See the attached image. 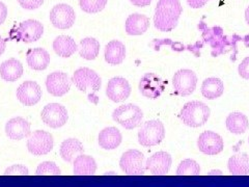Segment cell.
I'll use <instances>...</instances> for the list:
<instances>
[{
    "instance_id": "6da1fadb",
    "label": "cell",
    "mask_w": 249,
    "mask_h": 187,
    "mask_svg": "<svg viewBox=\"0 0 249 187\" xmlns=\"http://www.w3.org/2000/svg\"><path fill=\"white\" fill-rule=\"evenodd\" d=\"M183 13L180 0H159L155 9L154 25L163 33L174 30Z\"/></svg>"
},
{
    "instance_id": "7a4b0ae2",
    "label": "cell",
    "mask_w": 249,
    "mask_h": 187,
    "mask_svg": "<svg viewBox=\"0 0 249 187\" xmlns=\"http://www.w3.org/2000/svg\"><path fill=\"white\" fill-rule=\"evenodd\" d=\"M211 111L207 104L200 101H191L186 103L180 112L181 121L188 127L198 128L208 122Z\"/></svg>"
},
{
    "instance_id": "3957f363",
    "label": "cell",
    "mask_w": 249,
    "mask_h": 187,
    "mask_svg": "<svg viewBox=\"0 0 249 187\" xmlns=\"http://www.w3.org/2000/svg\"><path fill=\"white\" fill-rule=\"evenodd\" d=\"M112 119L124 129L132 130L142 125L143 112L139 106L129 103L114 109Z\"/></svg>"
},
{
    "instance_id": "277c9868",
    "label": "cell",
    "mask_w": 249,
    "mask_h": 187,
    "mask_svg": "<svg viewBox=\"0 0 249 187\" xmlns=\"http://www.w3.org/2000/svg\"><path fill=\"white\" fill-rule=\"evenodd\" d=\"M165 137V128L160 121H146L138 131V143L143 147H153L162 143Z\"/></svg>"
},
{
    "instance_id": "5b68a950",
    "label": "cell",
    "mask_w": 249,
    "mask_h": 187,
    "mask_svg": "<svg viewBox=\"0 0 249 187\" xmlns=\"http://www.w3.org/2000/svg\"><path fill=\"white\" fill-rule=\"evenodd\" d=\"M72 81L76 85V88L83 93H87L90 90V100L95 98V93L100 90L101 84H102V80H101L97 72L89 68H80L76 70L72 77Z\"/></svg>"
},
{
    "instance_id": "8992f818",
    "label": "cell",
    "mask_w": 249,
    "mask_h": 187,
    "mask_svg": "<svg viewBox=\"0 0 249 187\" xmlns=\"http://www.w3.org/2000/svg\"><path fill=\"white\" fill-rule=\"evenodd\" d=\"M44 34V26L40 21L29 19L20 23V25L11 33L12 40L24 43H34L40 40Z\"/></svg>"
},
{
    "instance_id": "52a82bcc",
    "label": "cell",
    "mask_w": 249,
    "mask_h": 187,
    "mask_svg": "<svg viewBox=\"0 0 249 187\" xmlns=\"http://www.w3.org/2000/svg\"><path fill=\"white\" fill-rule=\"evenodd\" d=\"M120 168L129 176H142L145 171L144 155L138 150H128L120 160Z\"/></svg>"
},
{
    "instance_id": "ba28073f",
    "label": "cell",
    "mask_w": 249,
    "mask_h": 187,
    "mask_svg": "<svg viewBox=\"0 0 249 187\" xmlns=\"http://www.w3.org/2000/svg\"><path fill=\"white\" fill-rule=\"evenodd\" d=\"M53 136L49 132L37 130L31 134L27 140L28 152L36 156L46 155L53 149Z\"/></svg>"
},
{
    "instance_id": "9c48e42d",
    "label": "cell",
    "mask_w": 249,
    "mask_h": 187,
    "mask_svg": "<svg viewBox=\"0 0 249 187\" xmlns=\"http://www.w3.org/2000/svg\"><path fill=\"white\" fill-rule=\"evenodd\" d=\"M173 84L178 95L183 97L190 96L196 89L197 76L191 70L183 69L175 73Z\"/></svg>"
},
{
    "instance_id": "30bf717a",
    "label": "cell",
    "mask_w": 249,
    "mask_h": 187,
    "mask_svg": "<svg viewBox=\"0 0 249 187\" xmlns=\"http://www.w3.org/2000/svg\"><path fill=\"white\" fill-rule=\"evenodd\" d=\"M41 116L45 125L54 129L64 126L69 119L67 108L59 103H50L46 105Z\"/></svg>"
},
{
    "instance_id": "8fae6325",
    "label": "cell",
    "mask_w": 249,
    "mask_h": 187,
    "mask_svg": "<svg viewBox=\"0 0 249 187\" xmlns=\"http://www.w3.org/2000/svg\"><path fill=\"white\" fill-rule=\"evenodd\" d=\"M76 20V14L72 6L65 3L57 4L50 12L52 25L58 29L71 28Z\"/></svg>"
},
{
    "instance_id": "7c38bea8",
    "label": "cell",
    "mask_w": 249,
    "mask_h": 187,
    "mask_svg": "<svg viewBox=\"0 0 249 187\" xmlns=\"http://www.w3.org/2000/svg\"><path fill=\"white\" fill-rule=\"evenodd\" d=\"M139 91L147 99H158L165 90V82L155 73L144 74L139 81Z\"/></svg>"
},
{
    "instance_id": "4fadbf2b",
    "label": "cell",
    "mask_w": 249,
    "mask_h": 187,
    "mask_svg": "<svg viewBox=\"0 0 249 187\" xmlns=\"http://www.w3.org/2000/svg\"><path fill=\"white\" fill-rule=\"evenodd\" d=\"M197 148L201 153L209 156L218 155L223 151L224 143L222 137L213 131H205L197 139Z\"/></svg>"
},
{
    "instance_id": "5bb4252c",
    "label": "cell",
    "mask_w": 249,
    "mask_h": 187,
    "mask_svg": "<svg viewBox=\"0 0 249 187\" xmlns=\"http://www.w3.org/2000/svg\"><path fill=\"white\" fill-rule=\"evenodd\" d=\"M71 81L67 73L56 71L47 76L46 88L52 96L61 97L71 89Z\"/></svg>"
},
{
    "instance_id": "9a60e30c",
    "label": "cell",
    "mask_w": 249,
    "mask_h": 187,
    "mask_svg": "<svg viewBox=\"0 0 249 187\" xmlns=\"http://www.w3.org/2000/svg\"><path fill=\"white\" fill-rule=\"evenodd\" d=\"M131 94V85L127 79L123 77H114L108 81L106 88V96L112 102H123L129 98Z\"/></svg>"
},
{
    "instance_id": "2e32d148",
    "label": "cell",
    "mask_w": 249,
    "mask_h": 187,
    "mask_svg": "<svg viewBox=\"0 0 249 187\" xmlns=\"http://www.w3.org/2000/svg\"><path fill=\"white\" fill-rule=\"evenodd\" d=\"M173 165V159L169 153L160 151L153 154L145 162V169L150 170L152 175L164 176L167 175Z\"/></svg>"
},
{
    "instance_id": "e0dca14e",
    "label": "cell",
    "mask_w": 249,
    "mask_h": 187,
    "mask_svg": "<svg viewBox=\"0 0 249 187\" xmlns=\"http://www.w3.org/2000/svg\"><path fill=\"white\" fill-rule=\"evenodd\" d=\"M16 96L23 105L34 106L40 102L42 98V90L36 82L28 80L20 85L17 93H16Z\"/></svg>"
},
{
    "instance_id": "ac0fdd59",
    "label": "cell",
    "mask_w": 249,
    "mask_h": 187,
    "mask_svg": "<svg viewBox=\"0 0 249 187\" xmlns=\"http://www.w3.org/2000/svg\"><path fill=\"white\" fill-rule=\"evenodd\" d=\"M5 134L13 140H21L30 136V124L21 116L13 118L5 125Z\"/></svg>"
},
{
    "instance_id": "d6986e66",
    "label": "cell",
    "mask_w": 249,
    "mask_h": 187,
    "mask_svg": "<svg viewBox=\"0 0 249 187\" xmlns=\"http://www.w3.org/2000/svg\"><path fill=\"white\" fill-rule=\"evenodd\" d=\"M150 26V19L142 14L130 15L126 20L124 29L129 36H142Z\"/></svg>"
},
{
    "instance_id": "ffe728a7",
    "label": "cell",
    "mask_w": 249,
    "mask_h": 187,
    "mask_svg": "<svg viewBox=\"0 0 249 187\" xmlns=\"http://www.w3.org/2000/svg\"><path fill=\"white\" fill-rule=\"evenodd\" d=\"M123 140L121 131L115 127H106L99 133V146L104 150H114Z\"/></svg>"
},
{
    "instance_id": "44dd1931",
    "label": "cell",
    "mask_w": 249,
    "mask_h": 187,
    "mask_svg": "<svg viewBox=\"0 0 249 187\" xmlns=\"http://www.w3.org/2000/svg\"><path fill=\"white\" fill-rule=\"evenodd\" d=\"M104 57L109 65H121L126 57V47L118 40L109 42L105 47Z\"/></svg>"
},
{
    "instance_id": "7402d4cb",
    "label": "cell",
    "mask_w": 249,
    "mask_h": 187,
    "mask_svg": "<svg viewBox=\"0 0 249 187\" xmlns=\"http://www.w3.org/2000/svg\"><path fill=\"white\" fill-rule=\"evenodd\" d=\"M22 75L23 66L21 64V61L18 59H7L0 65V77H1L4 81L14 82L16 80H18Z\"/></svg>"
},
{
    "instance_id": "603a6c76",
    "label": "cell",
    "mask_w": 249,
    "mask_h": 187,
    "mask_svg": "<svg viewBox=\"0 0 249 187\" xmlns=\"http://www.w3.org/2000/svg\"><path fill=\"white\" fill-rule=\"evenodd\" d=\"M228 168L232 176L249 175V156L241 152L232 155L228 161Z\"/></svg>"
},
{
    "instance_id": "cb8c5ba5",
    "label": "cell",
    "mask_w": 249,
    "mask_h": 187,
    "mask_svg": "<svg viewBox=\"0 0 249 187\" xmlns=\"http://www.w3.org/2000/svg\"><path fill=\"white\" fill-rule=\"evenodd\" d=\"M27 64L30 69L43 71L50 64V56L43 48L30 49L27 52Z\"/></svg>"
},
{
    "instance_id": "d4e9b609",
    "label": "cell",
    "mask_w": 249,
    "mask_h": 187,
    "mask_svg": "<svg viewBox=\"0 0 249 187\" xmlns=\"http://www.w3.org/2000/svg\"><path fill=\"white\" fill-rule=\"evenodd\" d=\"M60 156L67 162H73L77 156L84 153V148L81 142L77 138H68L60 146Z\"/></svg>"
},
{
    "instance_id": "484cf974",
    "label": "cell",
    "mask_w": 249,
    "mask_h": 187,
    "mask_svg": "<svg viewBox=\"0 0 249 187\" xmlns=\"http://www.w3.org/2000/svg\"><path fill=\"white\" fill-rule=\"evenodd\" d=\"M97 170V162L91 156L80 154L74 160V175L92 176Z\"/></svg>"
},
{
    "instance_id": "4316f807",
    "label": "cell",
    "mask_w": 249,
    "mask_h": 187,
    "mask_svg": "<svg viewBox=\"0 0 249 187\" xmlns=\"http://www.w3.org/2000/svg\"><path fill=\"white\" fill-rule=\"evenodd\" d=\"M53 50L60 57H70L78 50V46L73 37L59 36L53 42Z\"/></svg>"
},
{
    "instance_id": "83f0119b",
    "label": "cell",
    "mask_w": 249,
    "mask_h": 187,
    "mask_svg": "<svg viewBox=\"0 0 249 187\" xmlns=\"http://www.w3.org/2000/svg\"><path fill=\"white\" fill-rule=\"evenodd\" d=\"M224 92L223 81L219 78L210 77L204 80L201 85V94L208 100H215L222 96Z\"/></svg>"
},
{
    "instance_id": "f1b7e54d",
    "label": "cell",
    "mask_w": 249,
    "mask_h": 187,
    "mask_svg": "<svg viewBox=\"0 0 249 187\" xmlns=\"http://www.w3.org/2000/svg\"><path fill=\"white\" fill-rule=\"evenodd\" d=\"M227 128L233 134H243L249 128V121L242 112H231L227 118Z\"/></svg>"
},
{
    "instance_id": "f546056e",
    "label": "cell",
    "mask_w": 249,
    "mask_h": 187,
    "mask_svg": "<svg viewBox=\"0 0 249 187\" xmlns=\"http://www.w3.org/2000/svg\"><path fill=\"white\" fill-rule=\"evenodd\" d=\"M78 52L84 59H96L100 52V43L95 37H85L80 41L79 46H78Z\"/></svg>"
},
{
    "instance_id": "4dcf8cb0",
    "label": "cell",
    "mask_w": 249,
    "mask_h": 187,
    "mask_svg": "<svg viewBox=\"0 0 249 187\" xmlns=\"http://www.w3.org/2000/svg\"><path fill=\"white\" fill-rule=\"evenodd\" d=\"M178 176H199L200 167L198 163L193 159H185L178 167Z\"/></svg>"
},
{
    "instance_id": "1f68e13d",
    "label": "cell",
    "mask_w": 249,
    "mask_h": 187,
    "mask_svg": "<svg viewBox=\"0 0 249 187\" xmlns=\"http://www.w3.org/2000/svg\"><path fill=\"white\" fill-rule=\"evenodd\" d=\"M108 0H79L81 10L89 14H96L104 10Z\"/></svg>"
},
{
    "instance_id": "d6a6232c",
    "label": "cell",
    "mask_w": 249,
    "mask_h": 187,
    "mask_svg": "<svg viewBox=\"0 0 249 187\" xmlns=\"http://www.w3.org/2000/svg\"><path fill=\"white\" fill-rule=\"evenodd\" d=\"M61 171L53 161H44L36 168L37 176H59Z\"/></svg>"
},
{
    "instance_id": "836d02e7",
    "label": "cell",
    "mask_w": 249,
    "mask_h": 187,
    "mask_svg": "<svg viewBox=\"0 0 249 187\" xmlns=\"http://www.w3.org/2000/svg\"><path fill=\"white\" fill-rule=\"evenodd\" d=\"M29 174V170L26 167L22 165H15L10 168H7L4 171V175L6 176H27Z\"/></svg>"
},
{
    "instance_id": "e575fe53",
    "label": "cell",
    "mask_w": 249,
    "mask_h": 187,
    "mask_svg": "<svg viewBox=\"0 0 249 187\" xmlns=\"http://www.w3.org/2000/svg\"><path fill=\"white\" fill-rule=\"evenodd\" d=\"M18 2L23 9L33 11L42 6L44 3V0H18Z\"/></svg>"
},
{
    "instance_id": "d590c367",
    "label": "cell",
    "mask_w": 249,
    "mask_h": 187,
    "mask_svg": "<svg viewBox=\"0 0 249 187\" xmlns=\"http://www.w3.org/2000/svg\"><path fill=\"white\" fill-rule=\"evenodd\" d=\"M238 73L244 79L249 80V56L241 61V64L238 67Z\"/></svg>"
},
{
    "instance_id": "8d00e7d4",
    "label": "cell",
    "mask_w": 249,
    "mask_h": 187,
    "mask_svg": "<svg viewBox=\"0 0 249 187\" xmlns=\"http://www.w3.org/2000/svg\"><path fill=\"white\" fill-rule=\"evenodd\" d=\"M208 2V0H187V3L192 9H200V7L205 6Z\"/></svg>"
},
{
    "instance_id": "74e56055",
    "label": "cell",
    "mask_w": 249,
    "mask_h": 187,
    "mask_svg": "<svg viewBox=\"0 0 249 187\" xmlns=\"http://www.w3.org/2000/svg\"><path fill=\"white\" fill-rule=\"evenodd\" d=\"M6 16H7V7L3 2L0 1V25H1L5 21Z\"/></svg>"
},
{
    "instance_id": "f35d334b",
    "label": "cell",
    "mask_w": 249,
    "mask_h": 187,
    "mask_svg": "<svg viewBox=\"0 0 249 187\" xmlns=\"http://www.w3.org/2000/svg\"><path fill=\"white\" fill-rule=\"evenodd\" d=\"M130 1L135 6L144 7V6H149L152 3L153 0H130Z\"/></svg>"
},
{
    "instance_id": "ab89813d",
    "label": "cell",
    "mask_w": 249,
    "mask_h": 187,
    "mask_svg": "<svg viewBox=\"0 0 249 187\" xmlns=\"http://www.w3.org/2000/svg\"><path fill=\"white\" fill-rule=\"evenodd\" d=\"M4 50H5V41L1 37H0V56L4 52Z\"/></svg>"
},
{
    "instance_id": "60d3db41",
    "label": "cell",
    "mask_w": 249,
    "mask_h": 187,
    "mask_svg": "<svg viewBox=\"0 0 249 187\" xmlns=\"http://www.w3.org/2000/svg\"><path fill=\"white\" fill-rule=\"evenodd\" d=\"M208 175H222V171L221 170H211L210 173H208Z\"/></svg>"
},
{
    "instance_id": "b9f144b4",
    "label": "cell",
    "mask_w": 249,
    "mask_h": 187,
    "mask_svg": "<svg viewBox=\"0 0 249 187\" xmlns=\"http://www.w3.org/2000/svg\"><path fill=\"white\" fill-rule=\"evenodd\" d=\"M245 20H246V23L249 25V6L246 9L245 11Z\"/></svg>"
},
{
    "instance_id": "7bdbcfd3",
    "label": "cell",
    "mask_w": 249,
    "mask_h": 187,
    "mask_svg": "<svg viewBox=\"0 0 249 187\" xmlns=\"http://www.w3.org/2000/svg\"><path fill=\"white\" fill-rule=\"evenodd\" d=\"M248 144H249V138H248Z\"/></svg>"
},
{
    "instance_id": "ee69618b",
    "label": "cell",
    "mask_w": 249,
    "mask_h": 187,
    "mask_svg": "<svg viewBox=\"0 0 249 187\" xmlns=\"http://www.w3.org/2000/svg\"><path fill=\"white\" fill-rule=\"evenodd\" d=\"M208 1H209V0H208Z\"/></svg>"
}]
</instances>
